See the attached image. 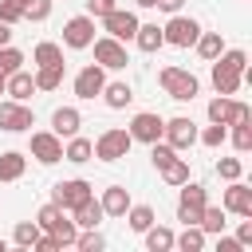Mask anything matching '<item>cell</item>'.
Returning a JSON list of instances; mask_svg holds the SVG:
<instances>
[{"label":"cell","instance_id":"24","mask_svg":"<svg viewBox=\"0 0 252 252\" xmlns=\"http://www.w3.org/2000/svg\"><path fill=\"white\" fill-rule=\"evenodd\" d=\"M197 224H201V232H213V236H217V232H224V205H209V201H205V209H201V220H197Z\"/></svg>","mask_w":252,"mask_h":252},{"label":"cell","instance_id":"7","mask_svg":"<svg viewBox=\"0 0 252 252\" xmlns=\"http://www.w3.org/2000/svg\"><path fill=\"white\" fill-rule=\"evenodd\" d=\"M161 138H165L173 150H185V146H193V142H197V122H193V118H185V114L165 118V122H161Z\"/></svg>","mask_w":252,"mask_h":252},{"label":"cell","instance_id":"46","mask_svg":"<svg viewBox=\"0 0 252 252\" xmlns=\"http://www.w3.org/2000/svg\"><path fill=\"white\" fill-rule=\"evenodd\" d=\"M236 240H240V244H252V220H244V224L236 228Z\"/></svg>","mask_w":252,"mask_h":252},{"label":"cell","instance_id":"13","mask_svg":"<svg viewBox=\"0 0 252 252\" xmlns=\"http://www.w3.org/2000/svg\"><path fill=\"white\" fill-rule=\"evenodd\" d=\"M244 114H252L244 102H236V98H228V94H217L213 102H209V122H220V126H228V122H236V118H244Z\"/></svg>","mask_w":252,"mask_h":252},{"label":"cell","instance_id":"37","mask_svg":"<svg viewBox=\"0 0 252 252\" xmlns=\"http://www.w3.org/2000/svg\"><path fill=\"white\" fill-rule=\"evenodd\" d=\"M63 213H67V209H59L55 201H47V205H39V213H35V224H39V228H51V224H55Z\"/></svg>","mask_w":252,"mask_h":252},{"label":"cell","instance_id":"23","mask_svg":"<svg viewBox=\"0 0 252 252\" xmlns=\"http://www.w3.org/2000/svg\"><path fill=\"white\" fill-rule=\"evenodd\" d=\"M32 91H35V79L28 71H12L8 83H4V94H12V98H28Z\"/></svg>","mask_w":252,"mask_h":252},{"label":"cell","instance_id":"2","mask_svg":"<svg viewBox=\"0 0 252 252\" xmlns=\"http://www.w3.org/2000/svg\"><path fill=\"white\" fill-rule=\"evenodd\" d=\"M158 83H161V91L169 94V98H197V91H201V83H197V75L193 71H185V67H161L158 71Z\"/></svg>","mask_w":252,"mask_h":252},{"label":"cell","instance_id":"39","mask_svg":"<svg viewBox=\"0 0 252 252\" xmlns=\"http://www.w3.org/2000/svg\"><path fill=\"white\" fill-rule=\"evenodd\" d=\"M217 173H220L224 181H236V177L244 173V161H240V158H220V161H217Z\"/></svg>","mask_w":252,"mask_h":252},{"label":"cell","instance_id":"25","mask_svg":"<svg viewBox=\"0 0 252 252\" xmlns=\"http://www.w3.org/2000/svg\"><path fill=\"white\" fill-rule=\"evenodd\" d=\"M134 39H138V47H142V51H158V47L165 43V35H161V28H158V24H138Z\"/></svg>","mask_w":252,"mask_h":252},{"label":"cell","instance_id":"44","mask_svg":"<svg viewBox=\"0 0 252 252\" xmlns=\"http://www.w3.org/2000/svg\"><path fill=\"white\" fill-rule=\"evenodd\" d=\"M32 248H39V252H55V248H63V244H59L55 236H39V240H35Z\"/></svg>","mask_w":252,"mask_h":252},{"label":"cell","instance_id":"8","mask_svg":"<svg viewBox=\"0 0 252 252\" xmlns=\"http://www.w3.org/2000/svg\"><path fill=\"white\" fill-rule=\"evenodd\" d=\"M32 158H39L43 165L59 161V158H63V138H59L55 130H35V134H32Z\"/></svg>","mask_w":252,"mask_h":252},{"label":"cell","instance_id":"47","mask_svg":"<svg viewBox=\"0 0 252 252\" xmlns=\"http://www.w3.org/2000/svg\"><path fill=\"white\" fill-rule=\"evenodd\" d=\"M185 0H154V8H161V12H177Z\"/></svg>","mask_w":252,"mask_h":252},{"label":"cell","instance_id":"43","mask_svg":"<svg viewBox=\"0 0 252 252\" xmlns=\"http://www.w3.org/2000/svg\"><path fill=\"white\" fill-rule=\"evenodd\" d=\"M110 8H118L114 0H87V16H106Z\"/></svg>","mask_w":252,"mask_h":252},{"label":"cell","instance_id":"27","mask_svg":"<svg viewBox=\"0 0 252 252\" xmlns=\"http://www.w3.org/2000/svg\"><path fill=\"white\" fill-rule=\"evenodd\" d=\"M173 248H181V252H201V248H205V232H201V224H185V232L173 236Z\"/></svg>","mask_w":252,"mask_h":252},{"label":"cell","instance_id":"42","mask_svg":"<svg viewBox=\"0 0 252 252\" xmlns=\"http://www.w3.org/2000/svg\"><path fill=\"white\" fill-rule=\"evenodd\" d=\"M224 134H228V130H224V126H220V122H213V126H209V130H205V134H197V138H201V142H205V146H220V142H224Z\"/></svg>","mask_w":252,"mask_h":252},{"label":"cell","instance_id":"18","mask_svg":"<svg viewBox=\"0 0 252 252\" xmlns=\"http://www.w3.org/2000/svg\"><path fill=\"white\" fill-rule=\"evenodd\" d=\"M79 122H83V114H79L75 106H59V110L51 114V130H55L59 138H71V134H79Z\"/></svg>","mask_w":252,"mask_h":252},{"label":"cell","instance_id":"33","mask_svg":"<svg viewBox=\"0 0 252 252\" xmlns=\"http://www.w3.org/2000/svg\"><path fill=\"white\" fill-rule=\"evenodd\" d=\"M126 217H130V228H134V232H146V228L154 224V209H150V205H130Z\"/></svg>","mask_w":252,"mask_h":252},{"label":"cell","instance_id":"29","mask_svg":"<svg viewBox=\"0 0 252 252\" xmlns=\"http://www.w3.org/2000/svg\"><path fill=\"white\" fill-rule=\"evenodd\" d=\"M228 126H232V142H236V150L248 154V146H252V114H244V118H236V122H228Z\"/></svg>","mask_w":252,"mask_h":252},{"label":"cell","instance_id":"4","mask_svg":"<svg viewBox=\"0 0 252 252\" xmlns=\"http://www.w3.org/2000/svg\"><path fill=\"white\" fill-rule=\"evenodd\" d=\"M87 197H94L91 193V181H83V177H67V181H59V185H51V201L59 205V209H75V205H83Z\"/></svg>","mask_w":252,"mask_h":252},{"label":"cell","instance_id":"17","mask_svg":"<svg viewBox=\"0 0 252 252\" xmlns=\"http://www.w3.org/2000/svg\"><path fill=\"white\" fill-rule=\"evenodd\" d=\"M98 205H102L106 217H126V209H130V193H126V185H106Z\"/></svg>","mask_w":252,"mask_h":252},{"label":"cell","instance_id":"38","mask_svg":"<svg viewBox=\"0 0 252 252\" xmlns=\"http://www.w3.org/2000/svg\"><path fill=\"white\" fill-rule=\"evenodd\" d=\"M20 63H24V55L16 51V47H0V75H12V71H20Z\"/></svg>","mask_w":252,"mask_h":252},{"label":"cell","instance_id":"5","mask_svg":"<svg viewBox=\"0 0 252 252\" xmlns=\"http://www.w3.org/2000/svg\"><path fill=\"white\" fill-rule=\"evenodd\" d=\"M161 35H165V43H173V47H193L197 35H201V24H197L193 16H177V12H173V20L161 28Z\"/></svg>","mask_w":252,"mask_h":252},{"label":"cell","instance_id":"36","mask_svg":"<svg viewBox=\"0 0 252 252\" xmlns=\"http://www.w3.org/2000/svg\"><path fill=\"white\" fill-rule=\"evenodd\" d=\"M35 240H39V224H35V220H20V224H16V244H20V248H32Z\"/></svg>","mask_w":252,"mask_h":252},{"label":"cell","instance_id":"11","mask_svg":"<svg viewBox=\"0 0 252 252\" xmlns=\"http://www.w3.org/2000/svg\"><path fill=\"white\" fill-rule=\"evenodd\" d=\"M102 83H106V67L102 63H87L75 75V94L79 98H94V94H102Z\"/></svg>","mask_w":252,"mask_h":252},{"label":"cell","instance_id":"14","mask_svg":"<svg viewBox=\"0 0 252 252\" xmlns=\"http://www.w3.org/2000/svg\"><path fill=\"white\" fill-rule=\"evenodd\" d=\"M161 114H154V110H138L134 114V122H130V138L134 142H158L161 138Z\"/></svg>","mask_w":252,"mask_h":252},{"label":"cell","instance_id":"32","mask_svg":"<svg viewBox=\"0 0 252 252\" xmlns=\"http://www.w3.org/2000/svg\"><path fill=\"white\" fill-rule=\"evenodd\" d=\"M32 59H35V63H63V43H51V39H43V43H35Z\"/></svg>","mask_w":252,"mask_h":252},{"label":"cell","instance_id":"45","mask_svg":"<svg viewBox=\"0 0 252 252\" xmlns=\"http://www.w3.org/2000/svg\"><path fill=\"white\" fill-rule=\"evenodd\" d=\"M217 236H220V232H217ZM240 248H244V244H240L236 236H220V252H240Z\"/></svg>","mask_w":252,"mask_h":252},{"label":"cell","instance_id":"21","mask_svg":"<svg viewBox=\"0 0 252 252\" xmlns=\"http://www.w3.org/2000/svg\"><path fill=\"white\" fill-rule=\"evenodd\" d=\"M32 79H35V91H55L63 83V63H39V71Z\"/></svg>","mask_w":252,"mask_h":252},{"label":"cell","instance_id":"31","mask_svg":"<svg viewBox=\"0 0 252 252\" xmlns=\"http://www.w3.org/2000/svg\"><path fill=\"white\" fill-rule=\"evenodd\" d=\"M47 232H51V236H55L59 244H75V236H79V224H75V220H71V217L63 213V217H59V220H55V224H51Z\"/></svg>","mask_w":252,"mask_h":252},{"label":"cell","instance_id":"40","mask_svg":"<svg viewBox=\"0 0 252 252\" xmlns=\"http://www.w3.org/2000/svg\"><path fill=\"white\" fill-rule=\"evenodd\" d=\"M24 4H28V0H0V20H4V24L24 20Z\"/></svg>","mask_w":252,"mask_h":252},{"label":"cell","instance_id":"51","mask_svg":"<svg viewBox=\"0 0 252 252\" xmlns=\"http://www.w3.org/2000/svg\"><path fill=\"white\" fill-rule=\"evenodd\" d=\"M0 252H4V240H0Z\"/></svg>","mask_w":252,"mask_h":252},{"label":"cell","instance_id":"19","mask_svg":"<svg viewBox=\"0 0 252 252\" xmlns=\"http://www.w3.org/2000/svg\"><path fill=\"white\" fill-rule=\"evenodd\" d=\"M71 213H75V217H71V220H75V224H79V228H98V220H102V217H106V213H102V205H98V201H94V197H87V201H83V205H75V209H71Z\"/></svg>","mask_w":252,"mask_h":252},{"label":"cell","instance_id":"30","mask_svg":"<svg viewBox=\"0 0 252 252\" xmlns=\"http://www.w3.org/2000/svg\"><path fill=\"white\" fill-rule=\"evenodd\" d=\"M161 177H165V185H185L189 181V161H181V158L165 161L161 165Z\"/></svg>","mask_w":252,"mask_h":252},{"label":"cell","instance_id":"15","mask_svg":"<svg viewBox=\"0 0 252 252\" xmlns=\"http://www.w3.org/2000/svg\"><path fill=\"white\" fill-rule=\"evenodd\" d=\"M224 213H236V217H252V189L236 177V181H228V189H224Z\"/></svg>","mask_w":252,"mask_h":252},{"label":"cell","instance_id":"1","mask_svg":"<svg viewBox=\"0 0 252 252\" xmlns=\"http://www.w3.org/2000/svg\"><path fill=\"white\" fill-rule=\"evenodd\" d=\"M244 63H248V55H244L240 47L220 51V55L213 59V87H217V94H236V91H240Z\"/></svg>","mask_w":252,"mask_h":252},{"label":"cell","instance_id":"6","mask_svg":"<svg viewBox=\"0 0 252 252\" xmlns=\"http://www.w3.org/2000/svg\"><path fill=\"white\" fill-rule=\"evenodd\" d=\"M201 209H205V185L185 181V189H181V197H177V220H181V224H197V220H201Z\"/></svg>","mask_w":252,"mask_h":252},{"label":"cell","instance_id":"10","mask_svg":"<svg viewBox=\"0 0 252 252\" xmlns=\"http://www.w3.org/2000/svg\"><path fill=\"white\" fill-rule=\"evenodd\" d=\"M91 43H94V59H98L102 67H126V63H130L122 39H114V35H98V39H91Z\"/></svg>","mask_w":252,"mask_h":252},{"label":"cell","instance_id":"28","mask_svg":"<svg viewBox=\"0 0 252 252\" xmlns=\"http://www.w3.org/2000/svg\"><path fill=\"white\" fill-rule=\"evenodd\" d=\"M146 248H150V252H169V248H173V232L161 228V224H150V228H146Z\"/></svg>","mask_w":252,"mask_h":252},{"label":"cell","instance_id":"34","mask_svg":"<svg viewBox=\"0 0 252 252\" xmlns=\"http://www.w3.org/2000/svg\"><path fill=\"white\" fill-rule=\"evenodd\" d=\"M91 150H94V146H91L87 138H75V134H71V142H67L63 158H67V161H91Z\"/></svg>","mask_w":252,"mask_h":252},{"label":"cell","instance_id":"26","mask_svg":"<svg viewBox=\"0 0 252 252\" xmlns=\"http://www.w3.org/2000/svg\"><path fill=\"white\" fill-rule=\"evenodd\" d=\"M102 94H106V106H114V110H122L130 98H134V91H130V83H102Z\"/></svg>","mask_w":252,"mask_h":252},{"label":"cell","instance_id":"22","mask_svg":"<svg viewBox=\"0 0 252 252\" xmlns=\"http://www.w3.org/2000/svg\"><path fill=\"white\" fill-rule=\"evenodd\" d=\"M193 47H197V55H201V59H209V63H213V59L224 51V39H220V32H201Z\"/></svg>","mask_w":252,"mask_h":252},{"label":"cell","instance_id":"3","mask_svg":"<svg viewBox=\"0 0 252 252\" xmlns=\"http://www.w3.org/2000/svg\"><path fill=\"white\" fill-rule=\"evenodd\" d=\"M94 150V158H102V161H118V158H126L130 154V146H134V138H130V130H118V126H110V130H102L94 142H91Z\"/></svg>","mask_w":252,"mask_h":252},{"label":"cell","instance_id":"9","mask_svg":"<svg viewBox=\"0 0 252 252\" xmlns=\"http://www.w3.org/2000/svg\"><path fill=\"white\" fill-rule=\"evenodd\" d=\"M102 24H106V35H114V39H134V32H138V16L130 8H110L102 16Z\"/></svg>","mask_w":252,"mask_h":252},{"label":"cell","instance_id":"49","mask_svg":"<svg viewBox=\"0 0 252 252\" xmlns=\"http://www.w3.org/2000/svg\"><path fill=\"white\" fill-rule=\"evenodd\" d=\"M138 4H142V8H154V0H138Z\"/></svg>","mask_w":252,"mask_h":252},{"label":"cell","instance_id":"20","mask_svg":"<svg viewBox=\"0 0 252 252\" xmlns=\"http://www.w3.org/2000/svg\"><path fill=\"white\" fill-rule=\"evenodd\" d=\"M24 169H28V158L20 150L0 154V181H16V177H24Z\"/></svg>","mask_w":252,"mask_h":252},{"label":"cell","instance_id":"48","mask_svg":"<svg viewBox=\"0 0 252 252\" xmlns=\"http://www.w3.org/2000/svg\"><path fill=\"white\" fill-rule=\"evenodd\" d=\"M8 39H12V24H4V20H0V47H4Z\"/></svg>","mask_w":252,"mask_h":252},{"label":"cell","instance_id":"50","mask_svg":"<svg viewBox=\"0 0 252 252\" xmlns=\"http://www.w3.org/2000/svg\"><path fill=\"white\" fill-rule=\"evenodd\" d=\"M4 83H8V75H0V94H4Z\"/></svg>","mask_w":252,"mask_h":252},{"label":"cell","instance_id":"35","mask_svg":"<svg viewBox=\"0 0 252 252\" xmlns=\"http://www.w3.org/2000/svg\"><path fill=\"white\" fill-rule=\"evenodd\" d=\"M75 244H79L83 252H102V248H106V236H102L98 228H83V232L75 236Z\"/></svg>","mask_w":252,"mask_h":252},{"label":"cell","instance_id":"16","mask_svg":"<svg viewBox=\"0 0 252 252\" xmlns=\"http://www.w3.org/2000/svg\"><path fill=\"white\" fill-rule=\"evenodd\" d=\"M35 126V114L16 98V102H0V130H28Z\"/></svg>","mask_w":252,"mask_h":252},{"label":"cell","instance_id":"41","mask_svg":"<svg viewBox=\"0 0 252 252\" xmlns=\"http://www.w3.org/2000/svg\"><path fill=\"white\" fill-rule=\"evenodd\" d=\"M24 16L28 20H47L51 16V0H28L24 4Z\"/></svg>","mask_w":252,"mask_h":252},{"label":"cell","instance_id":"12","mask_svg":"<svg viewBox=\"0 0 252 252\" xmlns=\"http://www.w3.org/2000/svg\"><path fill=\"white\" fill-rule=\"evenodd\" d=\"M94 39V16H75L63 24V43L67 47H91Z\"/></svg>","mask_w":252,"mask_h":252}]
</instances>
